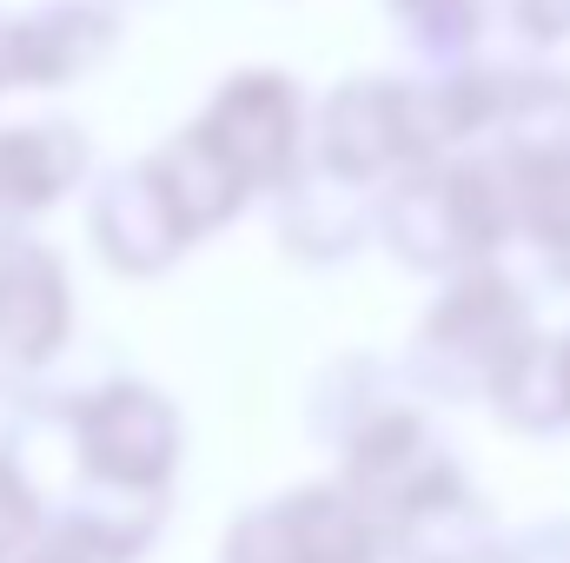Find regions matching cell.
<instances>
[{"mask_svg": "<svg viewBox=\"0 0 570 563\" xmlns=\"http://www.w3.org/2000/svg\"><path fill=\"white\" fill-rule=\"evenodd\" d=\"M47 424H60L73 451V484L67 491H100V497H134V504H173V477L186 457V418L179 405L134 372L87 378L73 392H47Z\"/></svg>", "mask_w": 570, "mask_h": 563, "instance_id": "1", "label": "cell"}, {"mask_svg": "<svg viewBox=\"0 0 570 563\" xmlns=\"http://www.w3.org/2000/svg\"><path fill=\"white\" fill-rule=\"evenodd\" d=\"M312 120L318 113L305 107L298 80L279 67L226 73L193 113V127L219 146V159L246 179L253 199H285L312 172Z\"/></svg>", "mask_w": 570, "mask_h": 563, "instance_id": "2", "label": "cell"}, {"mask_svg": "<svg viewBox=\"0 0 570 563\" xmlns=\"http://www.w3.org/2000/svg\"><path fill=\"white\" fill-rule=\"evenodd\" d=\"M385 524L345 484H298L266 504H246L226 537L219 563H379Z\"/></svg>", "mask_w": 570, "mask_h": 563, "instance_id": "3", "label": "cell"}, {"mask_svg": "<svg viewBox=\"0 0 570 563\" xmlns=\"http://www.w3.org/2000/svg\"><path fill=\"white\" fill-rule=\"evenodd\" d=\"M87 199V239H94V259L120 279H159L173 273L199 239L186 226V213L173 206L166 179L153 172V159H114L94 172V186L80 192Z\"/></svg>", "mask_w": 570, "mask_h": 563, "instance_id": "4", "label": "cell"}, {"mask_svg": "<svg viewBox=\"0 0 570 563\" xmlns=\"http://www.w3.org/2000/svg\"><path fill=\"white\" fill-rule=\"evenodd\" d=\"M73 266L40 233L0 239V372L40 385L73 345Z\"/></svg>", "mask_w": 570, "mask_h": 563, "instance_id": "5", "label": "cell"}, {"mask_svg": "<svg viewBox=\"0 0 570 563\" xmlns=\"http://www.w3.org/2000/svg\"><path fill=\"white\" fill-rule=\"evenodd\" d=\"M120 0H33L7 13V80L13 93H67L120 53Z\"/></svg>", "mask_w": 570, "mask_h": 563, "instance_id": "6", "label": "cell"}, {"mask_svg": "<svg viewBox=\"0 0 570 563\" xmlns=\"http://www.w3.org/2000/svg\"><path fill=\"white\" fill-rule=\"evenodd\" d=\"M100 172L94 134L67 113L40 120H0V239L40 233L47 213H60L73 192H87Z\"/></svg>", "mask_w": 570, "mask_h": 563, "instance_id": "7", "label": "cell"}, {"mask_svg": "<svg viewBox=\"0 0 570 563\" xmlns=\"http://www.w3.org/2000/svg\"><path fill=\"white\" fill-rule=\"evenodd\" d=\"M173 504H134V497H100V491H67L53 497V524L20 563H146Z\"/></svg>", "mask_w": 570, "mask_h": 563, "instance_id": "8", "label": "cell"}, {"mask_svg": "<svg viewBox=\"0 0 570 563\" xmlns=\"http://www.w3.org/2000/svg\"><path fill=\"white\" fill-rule=\"evenodd\" d=\"M153 159V172L166 179V192H173V206L186 213V226H193V239H213V233H226L246 206H253V192H246V179L219 159V146L206 140L193 120L179 127V134H166V140L146 152Z\"/></svg>", "mask_w": 570, "mask_h": 563, "instance_id": "9", "label": "cell"}, {"mask_svg": "<svg viewBox=\"0 0 570 563\" xmlns=\"http://www.w3.org/2000/svg\"><path fill=\"white\" fill-rule=\"evenodd\" d=\"M279 239L298 259H345L365 239V199L358 186L332 179V172H305L292 192L279 199Z\"/></svg>", "mask_w": 570, "mask_h": 563, "instance_id": "10", "label": "cell"}, {"mask_svg": "<svg viewBox=\"0 0 570 563\" xmlns=\"http://www.w3.org/2000/svg\"><path fill=\"white\" fill-rule=\"evenodd\" d=\"M47 524H53V497L20 464V451H0V563H20Z\"/></svg>", "mask_w": 570, "mask_h": 563, "instance_id": "11", "label": "cell"}, {"mask_svg": "<svg viewBox=\"0 0 570 563\" xmlns=\"http://www.w3.org/2000/svg\"><path fill=\"white\" fill-rule=\"evenodd\" d=\"M0 93H13V80H7V13H0Z\"/></svg>", "mask_w": 570, "mask_h": 563, "instance_id": "12", "label": "cell"}]
</instances>
